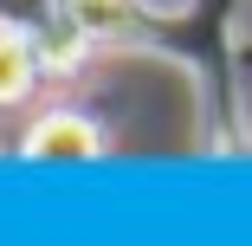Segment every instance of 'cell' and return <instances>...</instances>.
Returning a JSON list of instances; mask_svg holds the SVG:
<instances>
[{
    "label": "cell",
    "instance_id": "cell-2",
    "mask_svg": "<svg viewBox=\"0 0 252 246\" xmlns=\"http://www.w3.org/2000/svg\"><path fill=\"white\" fill-rule=\"evenodd\" d=\"M39 78V39L13 20H0V104H20Z\"/></svg>",
    "mask_w": 252,
    "mask_h": 246
},
{
    "label": "cell",
    "instance_id": "cell-1",
    "mask_svg": "<svg viewBox=\"0 0 252 246\" xmlns=\"http://www.w3.org/2000/svg\"><path fill=\"white\" fill-rule=\"evenodd\" d=\"M104 130H97L91 117H78V110H45L26 136H20V149L32 156V162H52V156H65V162H84V156H104Z\"/></svg>",
    "mask_w": 252,
    "mask_h": 246
}]
</instances>
